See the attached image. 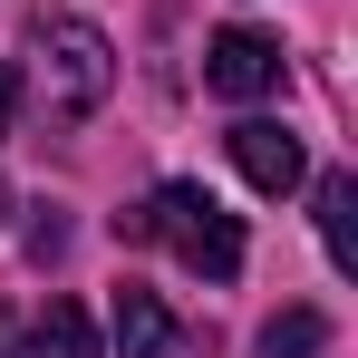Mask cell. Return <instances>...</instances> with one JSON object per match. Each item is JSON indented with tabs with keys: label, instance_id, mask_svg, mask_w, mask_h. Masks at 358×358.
I'll use <instances>...</instances> for the list:
<instances>
[{
	"label": "cell",
	"instance_id": "ba28073f",
	"mask_svg": "<svg viewBox=\"0 0 358 358\" xmlns=\"http://www.w3.org/2000/svg\"><path fill=\"white\" fill-rule=\"evenodd\" d=\"M329 349V320L320 310H281V320H262V358H320Z\"/></svg>",
	"mask_w": 358,
	"mask_h": 358
},
{
	"label": "cell",
	"instance_id": "8992f818",
	"mask_svg": "<svg viewBox=\"0 0 358 358\" xmlns=\"http://www.w3.org/2000/svg\"><path fill=\"white\" fill-rule=\"evenodd\" d=\"M310 203H320V242H329V262L358 271V175H349V165H329Z\"/></svg>",
	"mask_w": 358,
	"mask_h": 358
},
{
	"label": "cell",
	"instance_id": "52a82bcc",
	"mask_svg": "<svg viewBox=\"0 0 358 358\" xmlns=\"http://www.w3.org/2000/svg\"><path fill=\"white\" fill-rule=\"evenodd\" d=\"M29 358H97V320H87L78 300H39V320H29Z\"/></svg>",
	"mask_w": 358,
	"mask_h": 358
},
{
	"label": "cell",
	"instance_id": "9c48e42d",
	"mask_svg": "<svg viewBox=\"0 0 358 358\" xmlns=\"http://www.w3.org/2000/svg\"><path fill=\"white\" fill-rule=\"evenodd\" d=\"M0 358H29V320H20L10 300H0Z\"/></svg>",
	"mask_w": 358,
	"mask_h": 358
},
{
	"label": "cell",
	"instance_id": "6da1fadb",
	"mask_svg": "<svg viewBox=\"0 0 358 358\" xmlns=\"http://www.w3.org/2000/svg\"><path fill=\"white\" fill-rule=\"evenodd\" d=\"M117 242H165L203 281H233L242 271V213H223L203 184H155L136 213H117Z\"/></svg>",
	"mask_w": 358,
	"mask_h": 358
},
{
	"label": "cell",
	"instance_id": "30bf717a",
	"mask_svg": "<svg viewBox=\"0 0 358 358\" xmlns=\"http://www.w3.org/2000/svg\"><path fill=\"white\" fill-rule=\"evenodd\" d=\"M10 107H20V78H10V59H0V136H10Z\"/></svg>",
	"mask_w": 358,
	"mask_h": 358
},
{
	"label": "cell",
	"instance_id": "3957f363",
	"mask_svg": "<svg viewBox=\"0 0 358 358\" xmlns=\"http://www.w3.org/2000/svg\"><path fill=\"white\" fill-rule=\"evenodd\" d=\"M203 87H213L223 107L271 97V87H281V39H271V29H213V49H203Z\"/></svg>",
	"mask_w": 358,
	"mask_h": 358
},
{
	"label": "cell",
	"instance_id": "7a4b0ae2",
	"mask_svg": "<svg viewBox=\"0 0 358 358\" xmlns=\"http://www.w3.org/2000/svg\"><path fill=\"white\" fill-rule=\"evenodd\" d=\"M29 78H39V107H49L59 126H78V117L107 107V87H117V49H107L97 20H78V10H39V20H29Z\"/></svg>",
	"mask_w": 358,
	"mask_h": 358
},
{
	"label": "cell",
	"instance_id": "5b68a950",
	"mask_svg": "<svg viewBox=\"0 0 358 358\" xmlns=\"http://www.w3.org/2000/svg\"><path fill=\"white\" fill-rule=\"evenodd\" d=\"M184 329H175V310L145 291V281H126L117 291V358H165Z\"/></svg>",
	"mask_w": 358,
	"mask_h": 358
},
{
	"label": "cell",
	"instance_id": "8fae6325",
	"mask_svg": "<svg viewBox=\"0 0 358 358\" xmlns=\"http://www.w3.org/2000/svg\"><path fill=\"white\" fill-rule=\"evenodd\" d=\"M0 223H10V184H0Z\"/></svg>",
	"mask_w": 358,
	"mask_h": 358
},
{
	"label": "cell",
	"instance_id": "277c9868",
	"mask_svg": "<svg viewBox=\"0 0 358 358\" xmlns=\"http://www.w3.org/2000/svg\"><path fill=\"white\" fill-rule=\"evenodd\" d=\"M223 145H233V165H242V184H252V194H291V184L310 175L300 136H291V126H271V117H242Z\"/></svg>",
	"mask_w": 358,
	"mask_h": 358
}]
</instances>
